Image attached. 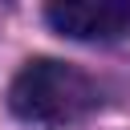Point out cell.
I'll list each match as a JSON object with an SVG mask.
<instances>
[{
	"label": "cell",
	"mask_w": 130,
	"mask_h": 130,
	"mask_svg": "<svg viewBox=\"0 0 130 130\" xmlns=\"http://www.w3.org/2000/svg\"><path fill=\"white\" fill-rule=\"evenodd\" d=\"M98 102H102L98 85L81 69L57 61V57L28 61L12 77V85H8V106L28 126H69V122H81L89 110H98Z\"/></svg>",
	"instance_id": "cell-1"
},
{
	"label": "cell",
	"mask_w": 130,
	"mask_h": 130,
	"mask_svg": "<svg viewBox=\"0 0 130 130\" xmlns=\"http://www.w3.org/2000/svg\"><path fill=\"white\" fill-rule=\"evenodd\" d=\"M45 20L69 41H118L130 32V0H57Z\"/></svg>",
	"instance_id": "cell-2"
}]
</instances>
